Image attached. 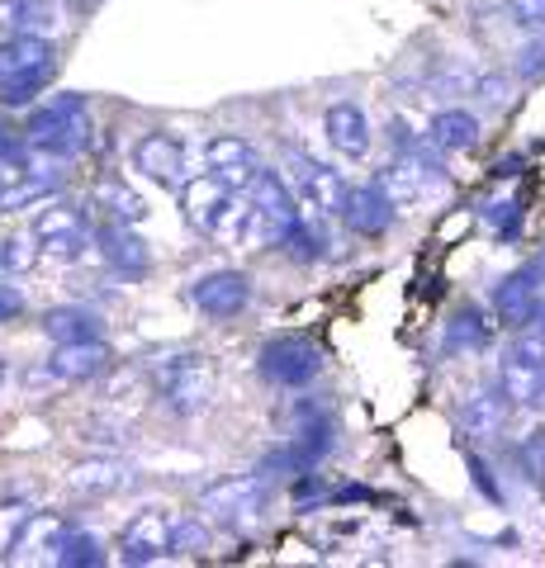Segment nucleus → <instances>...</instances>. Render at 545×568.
<instances>
[{
    "label": "nucleus",
    "instance_id": "obj_1",
    "mask_svg": "<svg viewBox=\"0 0 545 568\" xmlns=\"http://www.w3.org/2000/svg\"><path fill=\"white\" fill-rule=\"evenodd\" d=\"M181 213H185V223L195 227V233L223 237V242H238L242 237V219H248V209L238 204V190H228L209 171L181 185Z\"/></svg>",
    "mask_w": 545,
    "mask_h": 568
},
{
    "label": "nucleus",
    "instance_id": "obj_2",
    "mask_svg": "<svg viewBox=\"0 0 545 568\" xmlns=\"http://www.w3.org/2000/svg\"><path fill=\"white\" fill-rule=\"evenodd\" d=\"M24 142L48 156H58V162L62 156H81L85 142H91V119H85L81 100H58V104H48V110H39L24 123Z\"/></svg>",
    "mask_w": 545,
    "mask_h": 568
},
{
    "label": "nucleus",
    "instance_id": "obj_3",
    "mask_svg": "<svg viewBox=\"0 0 545 568\" xmlns=\"http://www.w3.org/2000/svg\"><path fill=\"white\" fill-rule=\"evenodd\" d=\"M498 384H503V394L513 398V403L545 407V336L536 327L522 332L517 342L503 351Z\"/></svg>",
    "mask_w": 545,
    "mask_h": 568
},
{
    "label": "nucleus",
    "instance_id": "obj_4",
    "mask_svg": "<svg viewBox=\"0 0 545 568\" xmlns=\"http://www.w3.org/2000/svg\"><path fill=\"white\" fill-rule=\"evenodd\" d=\"M157 388H162V398L171 413H200V407L209 403V394H214V369L204 365V355H171L166 365L152 369Z\"/></svg>",
    "mask_w": 545,
    "mask_h": 568
},
{
    "label": "nucleus",
    "instance_id": "obj_5",
    "mask_svg": "<svg viewBox=\"0 0 545 568\" xmlns=\"http://www.w3.org/2000/svg\"><path fill=\"white\" fill-rule=\"evenodd\" d=\"M271 503V484L261 474H233V478H219L200 493V511L214 521H242V517H256L261 507Z\"/></svg>",
    "mask_w": 545,
    "mask_h": 568
},
{
    "label": "nucleus",
    "instance_id": "obj_6",
    "mask_svg": "<svg viewBox=\"0 0 545 568\" xmlns=\"http://www.w3.org/2000/svg\"><path fill=\"white\" fill-rule=\"evenodd\" d=\"M256 365H261V375L280 388H304L323 369V355L313 342H304V336H275V342L261 346Z\"/></svg>",
    "mask_w": 545,
    "mask_h": 568
},
{
    "label": "nucleus",
    "instance_id": "obj_7",
    "mask_svg": "<svg viewBox=\"0 0 545 568\" xmlns=\"http://www.w3.org/2000/svg\"><path fill=\"white\" fill-rule=\"evenodd\" d=\"M162 555H171V517L166 511H138V517L119 530V564H157Z\"/></svg>",
    "mask_w": 545,
    "mask_h": 568
},
{
    "label": "nucleus",
    "instance_id": "obj_8",
    "mask_svg": "<svg viewBox=\"0 0 545 568\" xmlns=\"http://www.w3.org/2000/svg\"><path fill=\"white\" fill-rule=\"evenodd\" d=\"M204 171L214 175V181H223L228 190H238V194L252 190L256 175H261L252 142L248 138H233V133H223V138H214L204 148Z\"/></svg>",
    "mask_w": 545,
    "mask_h": 568
},
{
    "label": "nucleus",
    "instance_id": "obj_9",
    "mask_svg": "<svg viewBox=\"0 0 545 568\" xmlns=\"http://www.w3.org/2000/svg\"><path fill=\"white\" fill-rule=\"evenodd\" d=\"M133 166L157 185H175L181 190V171H185V142L171 133H143L133 142Z\"/></svg>",
    "mask_w": 545,
    "mask_h": 568
},
{
    "label": "nucleus",
    "instance_id": "obj_10",
    "mask_svg": "<svg viewBox=\"0 0 545 568\" xmlns=\"http://www.w3.org/2000/svg\"><path fill=\"white\" fill-rule=\"evenodd\" d=\"M285 162H290V171H294V185L304 190V200H309L313 209L342 213V204H346V185H342V175H337V171L323 166V162H313L309 152H285Z\"/></svg>",
    "mask_w": 545,
    "mask_h": 568
},
{
    "label": "nucleus",
    "instance_id": "obj_11",
    "mask_svg": "<svg viewBox=\"0 0 545 568\" xmlns=\"http://www.w3.org/2000/svg\"><path fill=\"white\" fill-rule=\"evenodd\" d=\"M394 213H398V204H394L380 185H351V190H346L342 219H346L351 233H361V237L390 233V227H394Z\"/></svg>",
    "mask_w": 545,
    "mask_h": 568
},
{
    "label": "nucleus",
    "instance_id": "obj_12",
    "mask_svg": "<svg viewBox=\"0 0 545 568\" xmlns=\"http://www.w3.org/2000/svg\"><path fill=\"white\" fill-rule=\"evenodd\" d=\"M33 237L43 242V252L52 256H77L85 246V213L77 204H48L33 219Z\"/></svg>",
    "mask_w": 545,
    "mask_h": 568
},
{
    "label": "nucleus",
    "instance_id": "obj_13",
    "mask_svg": "<svg viewBox=\"0 0 545 568\" xmlns=\"http://www.w3.org/2000/svg\"><path fill=\"white\" fill-rule=\"evenodd\" d=\"M190 298H195V308L204 317H238L242 308H248V298H252V284H248V275H238V271H214V275H204L195 290H190Z\"/></svg>",
    "mask_w": 545,
    "mask_h": 568
},
{
    "label": "nucleus",
    "instance_id": "obj_14",
    "mask_svg": "<svg viewBox=\"0 0 545 568\" xmlns=\"http://www.w3.org/2000/svg\"><path fill=\"white\" fill-rule=\"evenodd\" d=\"M507 407H513V398L503 394V384L498 388H474V394L461 403V432L474 436V440L498 436L507 426Z\"/></svg>",
    "mask_w": 545,
    "mask_h": 568
},
{
    "label": "nucleus",
    "instance_id": "obj_15",
    "mask_svg": "<svg viewBox=\"0 0 545 568\" xmlns=\"http://www.w3.org/2000/svg\"><path fill=\"white\" fill-rule=\"evenodd\" d=\"M100 252H104V261H110L119 275H148V265H152L148 242L138 237L129 223H110V219H104L100 223Z\"/></svg>",
    "mask_w": 545,
    "mask_h": 568
},
{
    "label": "nucleus",
    "instance_id": "obj_16",
    "mask_svg": "<svg viewBox=\"0 0 545 568\" xmlns=\"http://www.w3.org/2000/svg\"><path fill=\"white\" fill-rule=\"evenodd\" d=\"M536 290H541V280L522 265L517 275H507L494 290V317L503 327H526L536 317Z\"/></svg>",
    "mask_w": 545,
    "mask_h": 568
},
{
    "label": "nucleus",
    "instance_id": "obj_17",
    "mask_svg": "<svg viewBox=\"0 0 545 568\" xmlns=\"http://www.w3.org/2000/svg\"><path fill=\"white\" fill-rule=\"evenodd\" d=\"M0 24L14 33H39V39H48L52 29L67 24V10H62V0H0Z\"/></svg>",
    "mask_w": 545,
    "mask_h": 568
},
{
    "label": "nucleus",
    "instance_id": "obj_18",
    "mask_svg": "<svg viewBox=\"0 0 545 568\" xmlns=\"http://www.w3.org/2000/svg\"><path fill=\"white\" fill-rule=\"evenodd\" d=\"M62 536H67V521L58 517V511H33L10 559H20V564H52V559H58Z\"/></svg>",
    "mask_w": 545,
    "mask_h": 568
},
{
    "label": "nucleus",
    "instance_id": "obj_19",
    "mask_svg": "<svg viewBox=\"0 0 545 568\" xmlns=\"http://www.w3.org/2000/svg\"><path fill=\"white\" fill-rule=\"evenodd\" d=\"M100 369H110V351H104L100 342H67V346L52 351V361H48V375L67 379V384L91 379V375H100Z\"/></svg>",
    "mask_w": 545,
    "mask_h": 568
},
{
    "label": "nucleus",
    "instance_id": "obj_20",
    "mask_svg": "<svg viewBox=\"0 0 545 568\" xmlns=\"http://www.w3.org/2000/svg\"><path fill=\"white\" fill-rule=\"evenodd\" d=\"M323 129H327L332 148H337L342 156H365L371 152V119H365L356 104H332Z\"/></svg>",
    "mask_w": 545,
    "mask_h": 568
},
{
    "label": "nucleus",
    "instance_id": "obj_21",
    "mask_svg": "<svg viewBox=\"0 0 545 568\" xmlns=\"http://www.w3.org/2000/svg\"><path fill=\"white\" fill-rule=\"evenodd\" d=\"M488 342H494V323L480 313V308H455V317L446 323V336L442 346L446 355H470V351H484Z\"/></svg>",
    "mask_w": 545,
    "mask_h": 568
},
{
    "label": "nucleus",
    "instance_id": "obj_22",
    "mask_svg": "<svg viewBox=\"0 0 545 568\" xmlns=\"http://www.w3.org/2000/svg\"><path fill=\"white\" fill-rule=\"evenodd\" d=\"M43 332L58 346H67V342H100L104 323H100V313H91V308H48L43 313Z\"/></svg>",
    "mask_w": 545,
    "mask_h": 568
},
{
    "label": "nucleus",
    "instance_id": "obj_23",
    "mask_svg": "<svg viewBox=\"0 0 545 568\" xmlns=\"http://www.w3.org/2000/svg\"><path fill=\"white\" fill-rule=\"evenodd\" d=\"M124 484H129V469L114 465V459H85V465H77L67 474V488L81 493V497H110Z\"/></svg>",
    "mask_w": 545,
    "mask_h": 568
},
{
    "label": "nucleus",
    "instance_id": "obj_24",
    "mask_svg": "<svg viewBox=\"0 0 545 568\" xmlns=\"http://www.w3.org/2000/svg\"><path fill=\"white\" fill-rule=\"evenodd\" d=\"M48 62H52V43L39 39V33H14L10 43H0V81L24 77V71L48 67Z\"/></svg>",
    "mask_w": 545,
    "mask_h": 568
},
{
    "label": "nucleus",
    "instance_id": "obj_25",
    "mask_svg": "<svg viewBox=\"0 0 545 568\" xmlns=\"http://www.w3.org/2000/svg\"><path fill=\"white\" fill-rule=\"evenodd\" d=\"M432 142L442 152H470L480 142V119L470 110H442L432 119Z\"/></svg>",
    "mask_w": 545,
    "mask_h": 568
},
{
    "label": "nucleus",
    "instance_id": "obj_26",
    "mask_svg": "<svg viewBox=\"0 0 545 568\" xmlns=\"http://www.w3.org/2000/svg\"><path fill=\"white\" fill-rule=\"evenodd\" d=\"M91 200H95V209L104 213L110 223H138L143 219V200L129 190V185H119V181H100L95 190H91Z\"/></svg>",
    "mask_w": 545,
    "mask_h": 568
},
{
    "label": "nucleus",
    "instance_id": "obj_27",
    "mask_svg": "<svg viewBox=\"0 0 545 568\" xmlns=\"http://www.w3.org/2000/svg\"><path fill=\"white\" fill-rule=\"evenodd\" d=\"M248 194H252V204H256L261 213H271V219H280V223H294V219H299L294 194L285 190V181H280L275 171H261V175H256V185H252Z\"/></svg>",
    "mask_w": 545,
    "mask_h": 568
},
{
    "label": "nucleus",
    "instance_id": "obj_28",
    "mask_svg": "<svg viewBox=\"0 0 545 568\" xmlns=\"http://www.w3.org/2000/svg\"><path fill=\"white\" fill-rule=\"evenodd\" d=\"M52 564H62V568H95V564H104V545L95 536H85V530L67 526V536L58 545V559H52Z\"/></svg>",
    "mask_w": 545,
    "mask_h": 568
},
{
    "label": "nucleus",
    "instance_id": "obj_29",
    "mask_svg": "<svg viewBox=\"0 0 545 568\" xmlns=\"http://www.w3.org/2000/svg\"><path fill=\"white\" fill-rule=\"evenodd\" d=\"M43 242L33 233H20V237H0V280L6 275H24L33 261H39Z\"/></svg>",
    "mask_w": 545,
    "mask_h": 568
},
{
    "label": "nucleus",
    "instance_id": "obj_30",
    "mask_svg": "<svg viewBox=\"0 0 545 568\" xmlns=\"http://www.w3.org/2000/svg\"><path fill=\"white\" fill-rule=\"evenodd\" d=\"M48 81H52V62H48V67H33V71H24V77L0 81V104H29L33 95L43 91Z\"/></svg>",
    "mask_w": 545,
    "mask_h": 568
},
{
    "label": "nucleus",
    "instance_id": "obj_31",
    "mask_svg": "<svg viewBox=\"0 0 545 568\" xmlns=\"http://www.w3.org/2000/svg\"><path fill=\"white\" fill-rule=\"evenodd\" d=\"M29 517H33L29 503H6V507H0V559L14 555V545H20Z\"/></svg>",
    "mask_w": 545,
    "mask_h": 568
},
{
    "label": "nucleus",
    "instance_id": "obj_32",
    "mask_svg": "<svg viewBox=\"0 0 545 568\" xmlns=\"http://www.w3.org/2000/svg\"><path fill=\"white\" fill-rule=\"evenodd\" d=\"M484 223L494 227L498 237H517V227H522V204H517V200H498V204H484Z\"/></svg>",
    "mask_w": 545,
    "mask_h": 568
},
{
    "label": "nucleus",
    "instance_id": "obj_33",
    "mask_svg": "<svg viewBox=\"0 0 545 568\" xmlns=\"http://www.w3.org/2000/svg\"><path fill=\"white\" fill-rule=\"evenodd\" d=\"M209 545L204 521H171V555H200Z\"/></svg>",
    "mask_w": 545,
    "mask_h": 568
},
{
    "label": "nucleus",
    "instance_id": "obj_34",
    "mask_svg": "<svg viewBox=\"0 0 545 568\" xmlns=\"http://www.w3.org/2000/svg\"><path fill=\"white\" fill-rule=\"evenodd\" d=\"M522 469H526V478H532L536 488H545V432H532L522 440Z\"/></svg>",
    "mask_w": 545,
    "mask_h": 568
},
{
    "label": "nucleus",
    "instance_id": "obj_35",
    "mask_svg": "<svg viewBox=\"0 0 545 568\" xmlns=\"http://www.w3.org/2000/svg\"><path fill=\"white\" fill-rule=\"evenodd\" d=\"M517 77H522V81H541V77H545V39L526 43V48L517 52Z\"/></svg>",
    "mask_w": 545,
    "mask_h": 568
},
{
    "label": "nucleus",
    "instance_id": "obj_36",
    "mask_svg": "<svg viewBox=\"0 0 545 568\" xmlns=\"http://www.w3.org/2000/svg\"><path fill=\"white\" fill-rule=\"evenodd\" d=\"M507 14L522 29H545V0H507Z\"/></svg>",
    "mask_w": 545,
    "mask_h": 568
},
{
    "label": "nucleus",
    "instance_id": "obj_37",
    "mask_svg": "<svg viewBox=\"0 0 545 568\" xmlns=\"http://www.w3.org/2000/svg\"><path fill=\"white\" fill-rule=\"evenodd\" d=\"M470 474H474V488H480L488 503H503V493H498V484H494V474H488L484 459H474V455H470Z\"/></svg>",
    "mask_w": 545,
    "mask_h": 568
},
{
    "label": "nucleus",
    "instance_id": "obj_38",
    "mask_svg": "<svg viewBox=\"0 0 545 568\" xmlns=\"http://www.w3.org/2000/svg\"><path fill=\"white\" fill-rule=\"evenodd\" d=\"M20 313H24V294L10 290V284H0V323H14Z\"/></svg>",
    "mask_w": 545,
    "mask_h": 568
},
{
    "label": "nucleus",
    "instance_id": "obj_39",
    "mask_svg": "<svg viewBox=\"0 0 545 568\" xmlns=\"http://www.w3.org/2000/svg\"><path fill=\"white\" fill-rule=\"evenodd\" d=\"M494 175H498V181H513V175H522V156H503V162H494Z\"/></svg>",
    "mask_w": 545,
    "mask_h": 568
},
{
    "label": "nucleus",
    "instance_id": "obj_40",
    "mask_svg": "<svg viewBox=\"0 0 545 568\" xmlns=\"http://www.w3.org/2000/svg\"><path fill=\"white\" fill-rule=\"evenodd\" d=\"M526 271H532V275H536V280L545 284V246H541V252H536L532 261H526Z\"/></svg>",
    "mask_w": 545,
    "mask_h": 568
},
{
    "label": "nucleus",
    "instance_id": "obj_41",
    "mask_svg": "<svg viewBox=\"0 0 545 568\" xmlns=\"http://www.w3.org/2000/svg\"><path fill=\"white\" fill-rule=\"evenodd\" d=\"M532 327L545 336V304H536V317H532Z\"/></svg>",
    "mask_w": 545,
    "mask_h": 568
},
{
    "label": "nucleus",
    "instance_id": "obj_42",
    "mask_svg": "<svg viewBox=\"0 0 545 568\" xmlns=\"http://www.w3.org/2000/svg\"><path fill=\"white\" fill-rule=\"evenodd\" d=\"M0 384H6V361H0Z\"/></svg>",
    "mask_w": 545,
    "mask_h": 568
}]
</instances>
